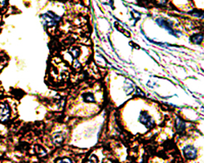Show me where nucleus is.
Wrapping results in <instances>:
<instances>
[{"label": "nucleus", "mask_w": 204, "mask_h": 163, "mask_svg": "<svg viewBox=\"0 0 204 163\" xmlns=\"http://www.w3.org/2000/svg\"><path fill=\"white\" fill-rule=\"evenodd\" d=\"M156 22L162 28L165 29L166 30L168 31V33L171 34V35L175 36V37H178L179 34H181V32L173 29V24L169 20H167V19H164V18H158V19L156 20Z\"/></svg>", "instance_id": "obj_1"}, {"label": "nucleus", "mask_w": 204, "mask_h": 163, "mask_svg": "<svg viewBox=\"0 0 204 163\" xmlns=\"http://www.w3.org/2000/svg\"><path fill=\"white\" fill-rule=\"evenodd\" d=\"M139 122L142 123L144 126H146V127L147 128H152L154 126V121L150 117V115L146 111L140 113L139 116Z\"/></svg>", "instance_id": "obj_2"}, {"label": "nucleus", "mask_w": 204, "mask_h": 163, "mask_svg": "<svg viewBox=\"0 0 204 163\" xmlns=\"http://www.w3.org/2000/svg\"><path fill=\"white\" fill-rule=\"evenodd\" d=\"M183 153L188 160H194L197 158V149L193 146H185L183 148Z\"/></svg>", "instance_id": "obj_3"}, {"label": "nucleus", "mask_w": 204, "mask_h": 163, "mask_svg": "<svg viewBox=\"0 0 204 163\" xmlns=\"http://www.w3.org/2000/svg\"><path fill=\"white\" fill-rule=\"evenodd\" d=\"M10 109L7 104L0 103V122H5L9 118Z\"/></svg>", "instance_id": "obj_4"}, {"label": "nucleus", "mask_w": 204, "mask_h": 163, "mask_svg": "<svg viewBox=\"0 0 204 163\" xmlns=\"http://www.w3.org/2000/svg\"><path fill=\"white\" fill-rule=\"evenodd\" d=\"M64 141V135L61 132L56 133L55 135L52 136V143L54 145L59 146L61 145V144Z\"/></svg>", "instance_id": "obj_5"}, {"label": "nucleus", "mask_w": 204, "mask_h": 163, "mask_svg": "<svg viewBox=\"0 0 204 163\" xmlns=\"http://www.w3.org/2000/svg\"><path fill=\"white\" fill-rule=\"evenodd\" d=\"M189 39H190V41L194 44L199 45V44L202 43V42L203 40V35L200 34V33H197V34H194V35L191 36Z\"/></svg>", "instance_id": "obj_6"}, {"label": "nucleus", "mask_w": 204, "mask_h": 163, "mask_svg": "<svg viewBox=\"0 0 204 163\" xmlns=\"http://www.w3.org/2000/svg\"><path fill=\"white\" fill-rule=\"evenodd\" d=\"M176 129L178 132H182L185 129V122L181 118H176Z\"/></svg>", "instance_id": "obj_7"}, {"label": "nucleus", "mask_w": 204, "mask_h": 163, "mask_svg": "<svg viewBox=\"0 0 204 163\" xmlns=\"http://www.w3.org/2000/svg\"><path fill=\"white\" fill-rule=\"evenodd\" d=\"M124 91H125L126 94L129 95L131 93H132V92L134 91V86H133L132 82L130 81H127L125 82V86H124Z\"/></svg>", "instance_id": "obj_8"}, {"label": "nucleus", "mask_w": 204, "mask_h": 163, "mask_svg": "<svg viewBox=\"0 0 204 163\" xmlns=\"http://www.w3.org/2000/svg\"><path fill=\"white\" fill-rule=\"evenodd\" d=\"M83 99L87 103H95L96 102L95 96L93 95V94H91V93H86V94L83 95Z\"/></svg>", "instance_id": "obj_9"}, {"label": "nucleus", "mask_w": 204, "mask_h": 163, "mask_svg": "<svg viewBox=\"0 0 204 163\" xmlns=\"http://www.w3.org/2000/svg\"><path fill=\"white\" fill-rule=\"evenodd\" d=\"M69 53L71 54L74 58H76V57H78V56H79V53H80V51H79V48H76V47H73V48H71L70 50H69Z\"/></svg>", "instance_id": "obj_10"}, {"label": "nucleus", "mask_w": 204, "mask_h": 163, "mask_svg": "<svg viewBox=\"0 0 204 163\" xmlns=\"http://www.w3.org/2000/svg\"><path fill=\"white\" fill-rule=\"evenodd\" d=\"M55 163H73L71 159L69 158H61V159H57V160L55 161Z\"/></svg>", "instance_id": "obj_11"}, {"label": "nucleus", "mask_w": 204, "mask_h": 163, "mask_svg": "<svg viewBox=\"0 0 204 163\" xmlns=\"http://www.w3.org/2000/svg\"><path fill=\"white\" fill-rule=\"evenodd\" d=\"M87 163H98V159H97V156L96 155H92L88 159V161Z\"/></svg>", "instance_id": "obj_12"}, {"label": "nucleus", "mask_w": 204, "mask_h": 163, "mask_svg": "<svg viewBox=\"0 0 204 163\" xmlns=\"http://www.w3.org/2000/svg\"><path fill=\"white\" fill-rule=\"evenodd\" d=\"M118 27H119V28L121 29H122V27H121V26H118ZM119 30H120V29H119ZM121 32H122V30H121ZM123 33H125V34H127V35H128V37H129V36H130L129 33H128V32H126V31H123Z\"/></svg>", "instance_id": "obj_13"}]
</instances>
